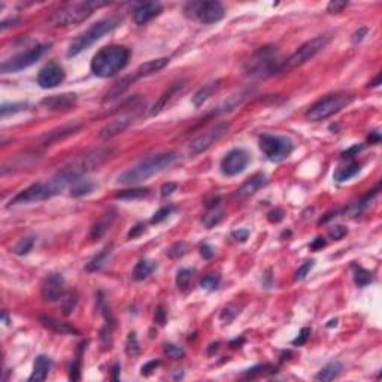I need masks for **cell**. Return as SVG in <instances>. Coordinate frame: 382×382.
I'll return each instance as SVG.
<instances>
[{
	"instance_id": "1",
	"label": "cell",
	"mask_w": 382,
	"mask_h": 382,
	"mask_svg": "<svg viewBox=\"0 0 382 382\" xmlns=\"http://www.w3.org/2000/svg\"><path fill=\"white\" fill-rule=\"evenodd\" d=\"M178 160L176 152H157V154H151L142 159L137 164L130 167L129 170L123 172L118 178L117 182L123 185H136L139 182H143L149 179L151 176H154L173 164Z\"/></svg>"
},
{
	"instance_id": "2",
	"label": "cell",
	"mask_w": 382,
	"mask_h": 382,
	"mask_svg": "<svg viewBox=\"0 0 382 382\" xmlns=\"http://www.w3.org/2000/svg\"><path fill=\"white\" fill-rule=\"evenodd\" d=\"M130 58V51L121 45H109L97 51L91 60V72L99 78H109L123 70Z\"/></svg>"
},
{
	"instance_id": "3",
	"label": "cell",
	"mask_w": 382,
	"mask_h": 382,
	"mask_svg": "<svg viewBox=\"0 0 382 382\" xmlns=\"http://www.w3.org/2000/svg\"><path fill=\"white\" fill-rule=\"evenodd\" d=\"M109 5L108 2H100V0H81V2H72L55 11L50 17V24L54 27H69L80 24L91 17L97 9Z\"/></svg>"
},
{
	"instance_id": "4",
	"label": "cell",
	"mask_w": 382,
	"mask_h": 382,
	"mask_svg": "<svg viewBox=\"0 0 382 382\" xmlns=\"http://www.w3.org/2000/svg\"><path fill=\"white\" fill-rule=\"evenodd\" d=\"M282 66V60L279 57V51L276 47H264L260 48L246 63L245 70L251 76L266 78L275 73H279Z\"/></svg>"
},
{
	"instance_id": "5",
	"label": "cell",
	"mask_w": 382,
	"mask_h": 382,
	"mask_svg": "<svg viewBox=\"0 0 382 382\" xmlns=\"http://www.w3.org/2000/svg\"><path fill=\"white\" fill-rule=\"evenodd\" d=\"M120 23H121V20L118 17H112V18H106V20H102V21L93 24L81 36H78L76 39L72 41V44L69 45V50H67V57L78 55L80 53H82L84 50L91 47L94 42L102 39L105 34L112 31Z\"/></svg>"
},
{
	"instance_id": "6",
	"label": "cell",
	"mask_w": 382,
	"mask_h": 382,
	"mask_svg": "<svg viewBox=\"0 0 382 382\" xmlns=\"http://www.w3.org/2000/svg\"><path fill=\"white\" fill-rule=\"evenodd\" d=\"M330 41H331V36L321 34V36H317V37H314V39L308 41L306 44H303L296 53H293L285 61H282L279 73L290 72L293 69H297V67L303 66L304 63H308L315 55H318L330 44Z\"/></svg>"
},
{
	"instance_id": "7",
	"label": "cell",
	"mask_w": 382,
	"mask_h": 382,
	"mask_svg": "<svg viewBox=\"0 0 382 382\" xmlns=\"http://www.w3.org/2000/svg\"><path fill=\"white\" fill-rule=\"evenodd\" d=\"M293 142L285 136L263 135L260 137V149L267 160L279 163L293 152Z\"/></svg>"
},
{
	"instance_id": "8",
	"label": "cell",
	"mask_w": 382,
	"mask_h": 382,
	"mask_svg": "<svg viewBox=\"0 0 382 382\" xmlns=\"http://www.w3.org/2000/svg\"><path fill=\"white\" fill-rule=\"evenodd\" d=\"M348 102H350V97L345 94H330L309 108V110L306 112V118L309 121L326 120V118L334 115V113H337L339 110H342L348 105Z\"/></svg>"
},
{
	"instance_id": "9",
	"label": "cell",
	"mask_w": 382,
	"mask_h": 382,
	"mask_svg": "<svg viewBox=\"0 0 382 382\" xmlns=\"http://www.w3.org/2000/svg\"><path fill=\"white\" fill-rule=\"evenodd\" d=\"M184 12L203 24L218 23L224 17V8L219 2H188Z\"/></svg>"
},
{
	"instance_id": "10",
	"label": "cell",
	"mask_w": 382,
	"mask_h": 382,
	"mask_svg": "<svg viewBox=\"0 0 382 382\" xmlns=\"http://www.w3.org/2000/svg\"><path fill=\"white\" fill-rule=\"evenodd\" d=\"M48 48L50 45H36L24 53H20L12 58L5 60L2 66H0V70H2V73H12V72H20L23 69H27L39 60L48 51Z\"/></svg>"
},
{
	"instance_id": "11",
	"label": "cell",
	"mask_w": 382,
	"mask_h": 382,
	"mask_svg": "<svg viewBox=\"0 0 382 382\" xmlns=\"http://www.w3.org/2000/svg\"><path fill=\"white\" fill-rule=\"evenodd\" d=\"M228 130V124L225 123H221V124H217L214 129H211L209 132H206L205 135L196 137L193 142L190 143L188 146V152L190 156H199L202 154V152L208 151L215 142H218Z\"/></svg>"
},
{
	"instance_id": "12",
	"label": "cell",
	"mask_w": 382,
	"mask_h": 382,
	"mask_svg": "<svg viewBox=\"0 0 382 382\" xmlns=\"http://www.w3.org/2000/svg\"><path fill=\"white\" fill-rule=\"evenodd\" d=\"M51 197H53V193L48 187V182H36V184L30 185L28 188L23 190L21 193H18L11 200V206L41 202V200H47V199H51Z\"/></svg>"
},
{
	"instance_id": "13",
	"label": "cell",
	"mask_w": 382,
	"mask_h": 382,
	"mask_svg": "<svg viewBox=\"0 0 382 382\" xmlns=\"http://www.w3.org/2000/svg\"><path fill=\"white\" fill-rule=\"evenodd\" d=\"M249 163L248 152L244 149H233L222 159L221 162V170L227 176H235L245 170V167Z\"/></svg>"
},
{
	"instance_id": "14",
	"label": "cell",
	"mask_w": 382,
	"mask_h": 382,
	"mask_svg": "<svg viewBox=\"0 0 382 382\" xmlns=\"http://www.w3.org/2000/svg\"><path fill=\"white\" fill-rule=\"evenodd\" d=\"M64 78H66L64 69L57 63H50L37 75V84L42 88H54L60 85L64 81Z\"/></svg>"
},
{
	"instance_id": "15",
	"label": "cell",
	"mask_w": 382,
	"mask_h": 382,
	"mask_svg": "<svg viewBox=\"0 0 382 382\" xmlns=\"http://www.w3.org/2000/svg\"><path fill=\"white\" fill-rule=\"evenodd\" d=\"M66 294L64 291V278L60 273H51L45 278L42 284V297L47 301H58Z\"/></svg>"
},
{
	"instance_id": "16",
	"label": "cell",
	"mask_w": 382,
	"mask_h": 382,
	"mask_svg": "<svg viewBox=\"0 0 382 382\" xmlns=\"http://www.w3.org/2000/svg\"><path fill=\"white\" fill-rule=\"evenodd\" d=\"M185 85H187L185 81L175 82V84L167 90V91L163 93V96L156 102V105L152 106V109L149 110V115H159V113H160L162 110H164L167 106H170L172 102H175V100L179 97V94L185 90Z\"/></svg>"
},
{
	"instance_id": "17",
	"label": "cell",
	"mask_w": 382,
	"mask_h": 382,
	"mask_svg": "<svg viewBox=\"0 0 382 382\" xmlns=\"http://www.w3.org/2000/svg\"><path fill=\"white\" fill-rule=\"evenodd\" d=\"M160 12H162V3H159V2L142 3L135 9L133 20L137 26H143V24L149 23L152 18H156Z\"/></svg>"
},
{
	"instance_id": "18",
	"label": "cell",
	"mask_w": 382,
	"mask_h": 382,
	"mask_svg": "<svg viewBox=\"0 0 382 382\" xmlns=\"http://www.w3.org/2000/svg\"><path fill=\"white\" fill-rule=\"evenodd\" d=\"M133 123V115H120L115 120H112L110 123H108L102 130H100V137L102 139H110L113 136H117L120 133H123L130 124Z\"/></svg>"
},
{
	"instance_id": "19",
	"label": "cell",
	"mask_w": 382,
	"mask_h": 382,
	"mask_svg": "<svg viewBox=\"0 0 382 382\" xmlns=\"http://www.w3.org/2000/svg\"><path fill=\"white\" fill-rule=\"evenodd\" d=\"M117 219V212L115 211H108L105 212L91 227L90 230V239L91 241H99L105 236V233L112 227L113 221Z\"/></svg>"
},
{
	"instance_id": "20",
	"label": "cell",
	"mask_w": 382,
	"mask_h": 382,
	"mask_svg": "<svg viewBox=\"0 0 382 382\" xmlns=\"http://www.w3.org/2000/svg\"><path fill=\"white\" fill-rule=\"evenodd\" d=\"M76 103V94L67 93V94H58V96H51L42 100V105L47 109L53 110H67L73 108Z\"/></svg>"
},
{
	"instance_id": "21",
	"label": "cell",
	"mask_w": 382,
	"mask_h": 382,
	"mask_svg": "<svg viewBox=\"0 0 382 382\" xmlns=\"http://www.w3.org/2000/svg\"><path fill=\"white\" fill-rule=\"evenodd\" d=\"M167 64H169V58H166V57L156 58V60H149V61L140 64V66L135 70L133 78H135V81H136V80H139V78H145V76H151V75H154V73L160 72L162 69H164Z\"/></svg>"
},
{
	"instance_id": "22",
	"label": "cell",
	"mask_w": 382,
	"mask_h": 382,
	"mask_svg": "<svg viewBox=\"0 0 382 382\" xmlns=\"http://www.w3.org/2000/svg\"><path fill=\"white\" fill-rule=\"evenodd\" d=\"M378 194H379V187L375 188L372 193H369V194L364 196L363 199H360V200L351 203V205L345 209V215H348V217H358V215L364 214V212L373 205V202H375V199L378 197Z\"/></svg>"
},
{
	"instance_id": "23",
	"label": "cell",
	"mask_w": 382,
	"mask_h": 382,
	"mask_svg": "<svg viewBox=\"0 0 382 382\" xmlns=\"http://www.w3.org/2000/svg\"><path fill=\"white\" fill-rule=\"evenodd\" d=\"M266 182H267V179H266V176L261 175V173H258V175L249 178V179L238 190L236 197H238V199H246V197L252 196V194H255L263 185H266Z\"/></svg>"
},
{
	"instance_id": "24",
	"label": "cell",
	"mask_w": 382,
	"mask_h": 382,
	"mask_svg": "<svg viewBox=\"0 0 382 382\" xmlns=\"http://www.w3.org/2000/svg\"><path fill=\"white\" fill-rule=\"evenodd\" d=\"M51 360L45 355H37L33 364V372L28 378L30 382H39V381H45V378L48 376L50 370H51Z\"/></svg>"
},
{
	"instance_id": "25",
	"label": "cell",
	"mask_w": 382,
	"mask_h": 382,
	"mask_svg": "<svg viewBox=\"0 0 382 382\" xmlns=\"http://www.w3.org/2000/svg\"><path fill=\"white\" fill-rule=\"evenodd\" d=\"M41 323H42L44 327H47L48 330H51L54 333H58V334H78V330L73 328L70 324L58 321V320L51 318V317H42Z\"/></svg>"
},
{
	"instance_id": "26",
	"label": "cell",
	"mask_w": 382,
	"mask_h": 382,
	"mask_svg": "<svg viewBox=\"0 0 382 382\" xmlns=\"http://www.w3.org/2000/svg\"><path fill=\"white\" fill-rule=\"evenodd\" d=\"M342 364L339 361H331L328 364H326L317 375H315V379L317 381H333L336 379L340 372H342Z\"/></svg>"
},
{
	"instance_id": "27",
	"label": "cell",
	"mask_w": 382,
	"mask_h": 382,
	"mask_svg": "<svg viewBox=\"0 0 382 382\" xmlns=\"http://www.w3.org/2000/svg\"><path fill=\"white\" fill-rule=\"evenodd\" d=\"M156 269V264L148 260H140L136 263L135 269H133V279L135 281H143L146 279Z\"/></svg>"
},
{
	"instance_id": "28",
	"label": "cell",
	"mask_w": 382,
	"mask_h": 382,
	"mask_svg": "<svg viewBox=\"0 0 382 382\" xmlns=\"http://www.w3.org/2000/svg\"><path fill=\"white\" fill-rule=\"evenodd\" d=\"M110 254H112V246L109 245V246H106L105 249H102V251L87 264V271H88V272H97V271H100L102 267L108 263Z\"/></svg>"
},
{
	"instance_id": "29",
	"label": "cell",
	"mask_w": 382,
	"mask_h": 382,
	"mask_svg": "<svg viewBox=\"0 0 382 382\" xmlns=\"http://www.w3.org/2000/svg\"><path fill=\"white\" fill-rule=\"evenodd\" d=\"M217 88H218V82H211V84L202 87V88L193 96V105H194L196 108H200V106L214 94V91H215Z\"/></svg>"
},
{
	"instance_id": "30",
	"label": "cell",
	"mask_w": 382,
	"mask_h": 382,
	"mask_svg": "<svg viewBox=\"0 0 382 382\" xmlns=\"http://www.w3.org/2000/svg\"><path fill=\"white\" fill-rule=\"evenodd\" d=\"M361 166L358 163H351L345 167H340L334 172V179L339 181V182H343V181H348L351 179L353 176H355L358 172H360Z\"/></svg>"
},
{
	"instance_id": "31",
	"label": "cell",
	"mask_w": 382,
	"mask_h": 382,
	"mask_svg": "<svg viewBox=\"0 0 382 382\" xmlns=\"http://www.w3.org/2000/svg\"><path fill=\"white\" fill-rule=\"evenodd\" d=\"M76 304H78V294H76V291H72V293H67L63 296L61 299V309H63V314L64 315H70Z\"/></svg>"
},
{
	"instance_id": "32",
	"label": "cell",
	"mask_w": 382,
	"mask_h": 382,
	"mask_svg": "<svg viewBox=\"0 0 382 382\" xmlns=\"http://www.w3.org/2000/svg\"><path fill=\"white\" fill-rule=\"evenodd\" d=\"M93 190V184L90 181H84V179H80L76 181L72 188H70V196L73 197H81L84 194H88L90 191Z\"/></svg>"
},
{
	"instance_id": "33",
	"label": "cell",
	"mask_w": 382,
	"mask_h": 382,
	"mask_svg": "<svg viewBox=\"0 0 382 382\" xmlns=\"http://www.w3.org/2000/svg\"><path fill=\"white\" fill-rule=\"evenodd\" d=\"M222 219V211L215 206H211V209L208 211V214H205L203 217V224L208 227V228H212L215 227L217 224H219Z\"/></svg>"
},
{
	"instance_id": "34",
	"label": "cell",
	"mask_w": 382,
	"mask_h": 382,
	"mask_svg": "<svg viewBox=\"0 0 382 382\" xmlns=\"http://www.w3.org/2000/svg\"><path fill=\"white\" fill-rule=\"evenodd\" d=\"M193 276H194V269H181L176 275V287L182 291L187 290Z\"/></svg>"
},
{
	"instance_id": "35",
	"label": "cell",
	"mask_w": 382,
	"mask_h": 382,
	"mask_svg": "<svg viewBox=\"0 0 382 382\" xmlns=\"http://www.w3.org/2000/svg\"><path fill=\"white\" fill-rule=\"evenodd\" d=\"M34 242H36V238L34 236H27V238H23L14 248V252L17 255H26L31 251V248L34 246Z\"/></svg>"
},
{
	"instance_id": "36",
	"label": "cell",
	"mask_w": 382,
	"mask_h": 382,
	"mask_svg": "<svg viewBox=\"0 0 382 382\" xmlns=\"http://www.w3.org/2000/svg\"><path fill=\"white\" fill-rule=\"evenodd\" d=\"M149 194V191L146 190V188H137V190H126V191H120V193H117L115 194V197L117 199H127V200H130V199H142V197H145V196H148Z\"/></svg>"
},
{
	"instance_id": "37",
	"label": "cell",
	"mask_w": 382,
	"mask_h": 382,
	"mask_svg": "<svg viewBox=\"0 0 382 382\" xmlns=\"http://www.w3.org/2000/svg\"><path fill=\"white\" fill-rule=\"evenodd\" d=\"M372 273L366 269H363V267H358V269L355 271V275H354V281L358 287H366L372 282Z\"/></svg>"
},
{
	"instance_id": "38",
	"label": "cell",
	"mask_w": 382,
	"mask_h": 382,
	"mask_svg": "<svg viewBox=\"0 0 382 382\" xmlns=\"http://www.w3.org/2000/svg\"><path fill=\"white\" fill-rule=\"evenodd\" d=\"M28 106V103H5L2 105V108H0V113H2V117H6L9 115V113H17V112H21V110H26Z\"/></svg>"
},
{
	"instance_id": "39",
	"label": "cell",
	"mask_w": 382,
	"mask_h": 382,
	"mask_svg": "<svg viewBox=\"0 0 382 382\" xmlns=\"http://www.w3.org/2000/svg\"><path fill=\"white\" fill-rule=\"evenodd\" d=\"M140 348H139V343H137V339H136V334L135 333H130L129 337H127V342H126V353L129 357H136L139 354Z\"/></svg>"
},
{
	"instance_id": "40",
	"label": "cell",
	"mask_w": 382,
	"mask_h": 382,
	"mask_svg": "<svg viewBox=\"0 0 382 382\" xmlns=\"http://www.w3.org/2000/svg\"><path fill=\"white\" fill-rule=\"evenodd\" d=\"M188 252V245L185 242H176L175 245H172L167 251V255L170 258H181Z\"/></svg>"
},
{
	"instance_id": "41",
	"label": "cell",
	"mask_w": 382,
	"mask_h": 382,
	"mask_svg": "<svg viewBox=\"0 0 382 382\" xmlns=\"http://www.w3.org/2000/svg\"><path fill=\"white\" fill-rule=\"evenodd\" d=\"M219 282H221V278H219L218 275H215V273H211V275H208V276H205V278L202 279L200 285H202L203 290L214 291V290L218 288Z\"/></svg>"
},
{
	"instance_id": "42",
	"label": "cell",
	"mask_w": 382,
	"mask_h": 382,
	"mask_svg": "<svg viewBox=\"0 0 382 382\" xmlns=\"http://www.w3.org/2000/svg\"><path fill=\"white\" fill-rule=\"evenodd\" d=\"M273 367L269 364H263V366H255L252 369H248L246 372H244V376H249V378H255V376H261L266 373H272Z\"/></svg>"
},
{
	"instance_id": "43",
	"label": "cell",
	"mask_w": 382,
	"mask_h": 382,
	"mask_svg": "<svg viewBox=\"0 0 382 382\" xmlns=\"http://www.w3.org/2000/svg\"><path fill=\"white\" fill-rule=\"evenodd\" d=\"M164 353H166L167 357L172 358V360H179V358H182V357L185 355V353H184L182 348H179V347H176V345H172V343H167V345H164Z\"/></svg>"
},
{
	"instance_id": "44",
	"label": "cell",
	"mask_w": 382,
	"mask_h": 382,
	"mask_svg": "<svg viewBox=\"0 0 382 382\" xmlns=\"http://www.w3.org/2000/svg\"><path fill=\"white\" fill-rule=\"evenodd\" d=\"M309 336H311V328H309V327H303V328L300 330L299 336L293 340V345H296V347L304 345V343H306V340L309 339Z\"/></svg>"
},
{
	"instance_id": "45",
	"label": "cell",
	"mask_w": 382,
	"mask_h": 382,
	"mask_svg": "<svg viewBox=\"0 0 382 382\" xmlns=\"http://www.w3.org/2000/svg\"><path fill=\"white\" fill-rule=\"evenodd\" d=\"M348 6V2H343V0H333V2L328 3L327 11L330 14H339L342 12V9H345Z\"/></svg>"
},
{
	"instance_id": "46",
	"label": "cell",
	"mask_w": 382,
	"mask_h": 382,
	"mask_svg": "<svg viewBox=\"0 0 382 382\" xmlns=\"http://www.w3.org/2000/svg\"><path fill=\"white\" fill-rule=\"evenodd\" d=\"M347 233H348L347 227H343V225H334V227H331V228H330V232H328L330 238H331V239H334V241H339V239H342V238L345 236Z\"/></svg>"
},
{
	"instance_id": "47",
	"label": "cell",
	"mask_w": 382,
	"mask_h": 382,
	"mask_svg": "<svg viewBox=\"0 0 382 382\" xmlns=\"http://www.w3.org/2000/svg\"><path fill=\"white\" fill-rule=\"evenodd\" d=\"M170 212H172V208H167V206H164V208H162V209H159L156 214H154V217L151 218V222L152 224H157V222H162L163 219H166L169 215H170Z\"/></svg>"
},
{
	"instance_id": "48",
	"label": "cell",
	"mask_w": 382,
	"mask_h": 382,
	"mask_svg": "<svg viewBox=\"0 0 382 382\" xmlns=\"http://www.w3.org/2000/svg\"><path fill=\"white\" fill-rule=\"evenodd\" d=\"M314 264H315L314 261H306L303 266H300L299 271L296 272V279H304V278H306V275L311 272V269L314 267Z\"/></svg>"
},
{
	"instance_id": "49",
	"label": "cell",
	"mask_w": 382,
	"mask_h": 382,
	"mask_svg": "<svg viewBox=\"0 0 382 382\" xmlns=\"http://www.w3.org/2000/svg\"><path fill=\"white\" fill-rule=\"evenodd\" d=\"M159 366H160V361H159V360H151V361H148L146 364L142 366V372H140V373H142L143 376H149Z\"/></svg>"
},
{
	"instance_id": "50",
	"label": "cell",
	"mask_w": 382,
	"mask_h": 382,
	"mask_svg": "<svg viewBox=\"0 0 382 382\" xmlns=\"http://www.w3.org/2000/svg\"><path fill=\"white\" fill-rule=\"evenodd\" d=\"M69 378H70L72 381H80V378H81V366H80V361H75V363L70 366Z\"/></svg>"
},
{
	"instance_id": "51",
	"label": "cell",
	"mask_w": 382,
	"mask_h": 382,
	"mask_svg": "<svg viewBox=\"0 0 382 382\" xmlns=\"http://www.w3.org/2000/svg\"><path fill=\"white\" fill-rule=\"evenodd\" d=\"M267 218H269L271 222H279V221L284 219V211L282 209H273V211L269 212Z\"/></svg>"
},
{
	"instance_id": "52",
	"label": "cell",
	"mask_w": 382,
	"mask_h": 382,
	"mask_svg": "<svg viewBox=\"0 0 382 382\" xmlns=\"http://www.w3.org/2000/svg\"><path fill=\"white\" fill-rule=\"evenodd\" d=\"M232 236H233V239H236L238 242H245V241L249 238V232L245 230V228H239V230H235V232L232 233Z\"/></svg>"
},
{
	"instance_id": "53",
	"label": "cell",
	"mask_w": 382,
	"mask_h": 382,
	"mask_svg": "<svg viewBox=\"0 0 382 382\" xmlns=\"http://www.w3.org/2000/svg\"><path fill=\"white\" fill-rule=\"evenodd\" d=\"M154 318H156V323H159L160 326H163V324L166 323V309H164L163 304H160V306L157 308Z\"/></svg>"
},
{
	"instance_id": "54",
	"label": "cell",
	"mask_w": 382,
	"mask_h": 382,
	"mask_svg": "<svg viewBox=\"0 0 382 382\" xmlns=\"http://www.w3.org/2000/svg\"><path fill=\"white\" fill-rule=\"evenodd\" d=\"M367 28L366 27H361L360 30H357L354 34H353V37H351V41H353V44H358V42H361L363 39H364V36L367 34Z\"/></svg>"
},
{
	"instance_id": "55",
	"label": "cell",
	"mask_w": 382,
	"mask_h": 382,
	"mask_svg": "<svg viewBox=\"0 0 382 382\" xmlns=\"http://www.w3.org/2000/svg\"><path fill=\"white\" fill-rule=\"evenodd\" d=\"M176 190H178V185H176V184H173V182L164 184V185L162 187V196H163V197L170 196L173 191H176Z\"/></svg>"
},
{
	"instance_id": "56",
	"label": "cell",
	"mask_w": 382,
	"mask_h": 382,
	"mask_svg": "<svg viewBox=\"0 0 382 382\" xmlns=\"http://www.w3.org/2000/svg\"><path fill=\"white\" fill-rule=\"evenodd\" d=\"M214 254H215V252H214V249H212L209 245H206V244H205V245H202V246H200V255H202L203 258L209 260V258H212V257H214Z\"/></svg>"
},
{
	"instance_id": "57",
	"label": "cell",
	"mask_w": 382,
	"mask_h": 382,
	"mask_svg": "<svg viewBox=\"0 0 382 382\" xmlns=\"http://www.w3.org/2000/svg\"><path fill=\"white\" fill-rule=\"evenodd\" d=\"M361 148H363V146H358V145H355V146H353V148H350L348 151H345V152H343V154H342V157H343V159H347V157H354V156L357 154V152H360V151H361Z\"/></svg>"
},
{
	"instance_id": "58",
	"label": "cell",
	"mask_w": 382,
	"mask_h": 382,
	"mask_svg": "<svg viewBox=\"0 0 382 382\" xmlns=\"http://www.w3.org/2000/svg\"><path fill=\"white\" fill-rule=\"evenodd\" d=\"M143 227H145V225H142V224H137V225H136V227L133 228V230H132V232L129 233V238H130V239L136 238V236H137V235H139L140 232H143Z\"/></svg>"
},
{
	"instance_id": "59",
	"label": "cell",
	"mask_w": 382,
	"mask_h": 382,
	"mask_svg": "<svg viewBox=\"0 0 382 382\" xmlns=\"http://www.w3.org/2000/svg\"><path fill=\"white\" fill-rule=\"evenodd\" d=\"M324 245H326V241H324L323 238H317V239L312 242L311 248H312V249H320V248H323Z\"/></svg>"
},
{
	"instance_id": "60",
	"label": "cell",
	"mask_w": 382,
	"mask_h": 382,
	"mask_svg": "<svg viewBox=\"0 0 382 382\" xmlns=\"http://www.w3.org/2000/svg\"><path fill=\"white\" fill-rule=\"evenodd\" d=\"M381 140V135H379V132H373L370 136H369V142L370 143H378Z\"/></svg>"
},
{
	"instance_id": "61",
	"label": "cell",
	"mask_w": 382,
	"mask_h": 382,
	"mask_svg": "<svg viewBox=\"0 0 382 382\" xmlns=\"http://www.w3.org/2000/svg\"><path fill=\"white\" fill-rule=\"evenodd\" d=\"M118 372H120V364H115V366H113V373H115V375H113V381H118V379H120Z\"/></svg>"
},
{
	"instance_id": "62",
	"label": "cell",
	"mask_w": 382,
	"mask_h": 382,
	"mask_svg": "<svg viewBox=\"0 0 382 382\" xmlns=\"http://www.w3.org/2000/svg\"><path fill=\"white\" fill-rule=\"evenodd\" d=\"M381 78H382V75L379 73V75L376 76V80L370 82V87H378V85H379V82H381Z\"/></svg>"
},
{
	"instance_id": "63",
	"label": "cell",
	"mask_w": 382,
	"mask_h": 382,
	"mask_svg": "<svg viewBox=\"0 0 382 382\" xmlns=\"http://www.w3.org/2000/svg\"><path fill=\"white\" fill-rule=\"evenodd\" d=\"M3 320H5V323L8 324V321H9V320H8V315H6V312H3Z\"/></svg>"
}]
</instances>
